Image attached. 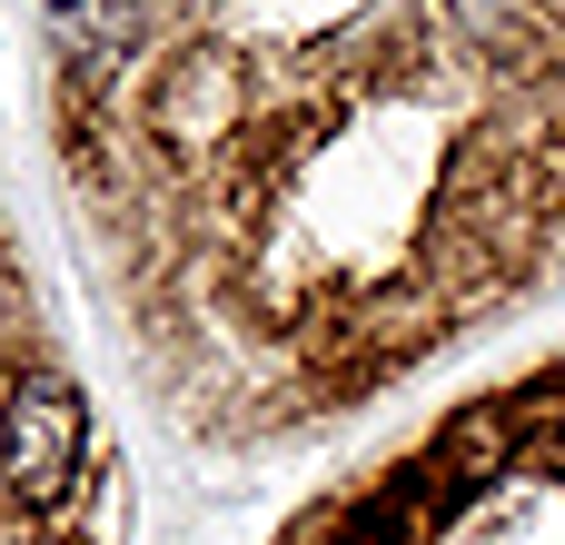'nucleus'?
<instances>
[{"mask_svg": "<svg viewBox=\"0 0 565 545\" xmlns=\"http://www.w3.org/2000/svg\"><path fill=\"white\" fill-rule=\"evenodd\" d=\"M40 40H50V70H60V129H89L129 99V70L149 60L159 40V0H50L40 10Z\"/></svg>", "mask_w": 565, "mask_h": 545, "instance_id": "f257e3e1", "label": "nucleus"}, {"mask_svg": "<svg viewBox=\"0 0 565 545\" xmlns=\"http://www.w3.org/2000/svg\"><path fill=\"white\" fill-rule=\"evenodd\" d=\"M40 357H50V348H40V328H30V278H20L10 228H0V397H10V377L40 367ZM0 545H99V536H70V526H50V516H20L10 487H0Z\"/></svg>", "mask_w": 565, "mask_h": 545, "instance_id": "f03ea898", "label": "nucleus"}, {"mask_svg": "<svg viewBox=\"0 0 565 545\" xmlns=\"http://www.w3.org/2000/svg\"><path fill=\"white\" fill-rule=\"evenodd\" d=\"M556 199H565V149H556Z\"/></svg>", "mask_w": 565, "mask_h": 545, "instance_id": "7ed1b4c3", "label": "nucleus"}]
</instances>
